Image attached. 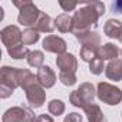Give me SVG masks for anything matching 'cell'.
<instances>
[{"instance_id": "44dd1931", "label": "cell", "mask_w": 122, "mask_h": 122, "mask_svg": "<svg viewBox=\"0 0 122 122\" xmlns=\"http://www.w3.org/2000/svg\"><path fill=\"white\" fill-rule=\"evenodd\" d=\"M103 71V60L101 57H95L91 62V72L95 75H99Z\"/></svg>"}, {"instance_id": "2e32d148", "label": "cell", "mask_w": 122, "mask_h": 122, "mask_svg": "<svg viewBox=\"0 0 122 122\" xmlns=\"http://www.w3.org/2000/svg\"><path fill=\"white\" fill-rule=\"evenodd\" d=\"M56 27H57L60 32H69V30H72V27H73L72 19H71L68 15H60V16L56 19Z\"/></svg>"}, {"instance_id": "4fadbf2b", "label": "cell", "mask_w": 122, "mask_h": 122, "mask_svg": "<svg viewBox=\"0 0 122 122\" xmlns=\"http://www.w3.org/2000/svg\"><path fill=\"white\" fill-rule=\"evenodd\" d=\"M85 112L88 115V121L89 122H106V119H105L103 113L101 112L99 106L95 105V103H91L89 106H86Z\"/></svg>"}, {"instance_id": "52a82bcc", "label": "cell", "mask_w": 122, "mask_h": 122, "mask_svg": "<svg viewBox=\"0 0 122 122\" xmlns=\"http://www.w3.org/2000/svg\"><path fill=\"white\" fill-rule=\"evenodd\" d=\"M2 42L5 43V46L7 47H13L16 45L22 43V36L23 33L19 30L17 26H7L2 30Z\"/></svg>"}, {"instance_id": "277c9868", "label": "cell", "mask_w": 122, "mask_h": 122, "mask_svg": "<svg viewBox=\"0 0 122 122\" xmlns=\"http://www.w3.org/2000/svg\"><path fill=\"white\" fill-rule=\"evenodd\" d=\"M98 96L102 102H105L108 105H118L122 101L121 89H118L109 83H103V82H101L98 85Z\"/></svg>"}, {"instance_id": "ffe728a7", "label": "cell", "mask_w": 122, "mask_h": 122, "mask_svg": "<svg viewBox=\"0 0 122 122\" xmlns=\"http://www.w3.org/2000/svg\"><path fill=\"white\" fill-rule=\"evenodd\" d=\"M65 111V103L62 101H57V99H53L50 103H49V112L52 115H60L63 113Z\"/></svg>"}, {"instance_id": "603a6c76", "label": "cell", "mask_w": 122, "mask_h": 122, "mask_svg": "<svg viewBox=\"0 0 122 122\" xmlns=\"http://www.w3.org/2000/svg\"><path fill=\"white\" fill-rule=\"evenodd\" d=\"M65 122H82V118H81L79 113L72 112V113H69V115L65 118Z\"/></svg>"}, {"instance_id": "9c48e42d", "label": "cell", "mask_w": 122, "mask_h": 122, "mask_svg": "<svg viewBox=\"0 0 122 122\" xmlns=\"http://www.w3.org/2000/svg\"><path fill=\"white\" fill-rule=\"evenodd\" d=\"M43 49L52 53H63L66 50V42L57 36H47L43 40Z\"/></svg>"}, {"instance_id": "7c38bea8", "label": "cell", "mask_w": 122, "mask_h": 122, "mask_svg": "<svg viewBox=\"0 0 122 122\" xmlns=\"http://www.w3.org/2000/svg\"><path fill=\"white\" fill-rule=\"evenodd\" d=\"M105 33L109 37H116V39H122V25L118 20H108L105 25Z\"/></svg>"}, {"instance_id": "9a60e30c", "label": "cell", "mask_w": 122, "mask_h": 122, "mask_svg": "<svg viewBox=\"0 0 122 122\" xmlns=\"http://www.w3.org/2000/svg\"><path fill=\"white\" fill-rule=\"evenodd\" d=\"M7 52H9V55H10L13 59H23V57H27V55L30 53L29 49H27L23 43L16 45V46H13V47H7Z\"/></svg>"}, {"instance_id": "ac0fdd59", "label": "cell", "mask_w": 122, "mask_h": 122, "mask_svg": "<svg viewBox=\"0 0 122 122\" xmlns=\"http://www.w3.org/2000/svg\"><path fill=\"white\" fill-rule=\"evenodd\" d=\"M39 40V32L35 30V29H27L23 32V36H22V43L23 45H33Z\"/></svg>"}, {"instance_id": "5bb4252c", "label": "cell", "mask_w": 122, "mask_h": 122, "mask_svg": "<svg viewBox=\"0 0 122 122\" xmlns=\"http://www.w3.org/2000/svg\"><path fill=\"white\" fill-rule=\"evenodd\" d=\"M118 53H119V50H118V47H116L115 45L106 43V45H103V46L99 49L98 57H101L102 60H105V59H115V57L118 56Z\"/></svg>"}, {"instance_id": "cb8c5ba5", "label": "cell", "mask_w": 122, "mask_h": 122, "mask_svg": "<svg viewBox=\"0 0 122 122\" xmlns=\"http://www.w3.org/2000/svg\"><path fill=\"white\" fill-rule=\"evenodd\" d=\"M33 122H53V119L49 115H39L37 118L33 119Z\"/></svg>"}, {"instance_id": "30bf717a", "label": "cell", "mask_w": 122, "mask_h": 122, "mask_svg": "<svg viewBox=\"0 0 122 122\" xmlns=\"http://www.w3.org/2000/svg\"><path fill=\"white\" fill-rule=\"evenodd\" d=\"M37 81L42 86L45 88H52L56 82V76L53 73V71L49 68V66H42L39 71H37Z\"/></svg>"}, {"instance_id": "e0dca14e", "label": "cell", "mask_w": 122, "mask_h": 122, "mask_svg": "<svg viewBox=\"0 0 122 122\" xmlns=\"http://www.w3.org/2000/svg\"><path fill=\"white\" fill-rule=\"evenodd\" d=\"M43 53L42 52H39V50H33V52H30L29 55H27V63L30 65V66H33V68H42L43 65Z\"/></svg>"}, {"instance_id": "6da1fadb", "label": "cell", "mask_w": 122, "mask_h": 122, "mask_svg": "<svg viewBox=\"0 0 122 122\" xmlns=\"http://www.w3.org/2000/svg\"><path fill=\"white\" fill-rule=\"evenodd\" d=\"M27 69H16L10 66H3L0 72V95L3 99L9 98L17 86H23L25 82L32 76Z\"/></svg>"}, {"instance_id": "d6986e66", "label": "cell", "mask_w": 122, "mask_h": 122, "mask_svg": "<svg viewBox=\"0 0 122 122\" xmlns=\"http://www.w3.org/2000/svg\"><path fill=\"white\" fill-rule=\"evenodd\" d=\"M52 20L49 16H46L45 13H40V17L37 20V30L40 32H52L53 30V25H50Z\"/></svg>"}, {"instance_id": "3957f363", "label": "cell", "mask_w": 122, "mask_h": 122, "mask_svg": "<svg viewBox=\"0 0 122 122\" xmlns=\"http://www.w3.org/2000/svg\"><path fill=\"white\" fill-rule=\"evenodd\" d=\"M95 98V89L91 83H83L81 85V88H78L72 95H71V102L72 105L75 106H79V108H86L92 103Z\"/></svg>"}, {"instance_id": "5b68a950", "label": "cell", "mask_w": 122, "mask_h": 122, "mask_svg": "<svg viewBox=\"0 0 122 122\" xmlns=\"http://www.w3.org/2000/svg\"><path fill=\"white\" fill-rule=\"evenodd\" d=\"M17 7H22L20 9V13H19V23L23 25V26H32L35 25V22H37V16H40L37 7L30 3V2H25V3H15Z\"/></svg>"}, {"instance_id": "d4e9b609", "label": "cell", "mask_w": 122, "mask_h": 122, "mask_svg": "<svg viewBox=\"0 0 122 122\" xmlns=\"http://www.w3.org/2000/svg\"><path fill=\"white\" fill-rule=\"evenodd\" d=\"M113 10H118V13H122V2L113 3Z\"/></svg>"}, {"instance_id": "8fae6325", "label": "cell", "mask_w": 122, "mask_h": 122, "mask_svg": "<svg viewBox=\"0 0 122 122\" xmlns=\"http://www.w3.org/2000/svg\"><path fill=\"white\" fill-rule=\"evenodd\" d=\"M106 76L112 81H121L122 79V60L115 59L106 68Z\"/></svg>"}, {"instance_id": "ba28073f", "label": "cell", "mask_w": 122, "mask_h": 122, "mask_svg": "<svg viewBox=\"0 0 122 122\" xmlns=\"http://www.w3.org/2000/svg\"><path fill=\"white\" fill-rule=\"evenodd\" d=\"M56 63L60 69V73H75L76 66H78L76 59L73 57V55H69V53L60 55L56 59Z\"/></svg>"}, {"instance_id": "7a4b0ae2", "label": "cell", "mask_w": 122, "mask_h": 122, "mask_svg": "<svg viewBox=\"0 0 122 122\" xmlns=\"http://www.w3.org/2000/svg\"><path fill=\"white\" fill-rule=\"evenodd\" d=\"M26 92V98L30 103V106L33 108H40L45 102V92H43V88L42 85L39 83L37 78H35V75H32L26 82L25 85L22 86Z\"/></svg>"}, {"instance_id": "8992f818", "label": "cell", "mask_w": 122, "mask_h": 122, "mask_svg": "<svg viewBox=\"0 0 122 122\" xmlns=\"http://www.w3.org/2000/svg\"><path fill=\"white\" fill-rule=\"evenodd\" d=\"M35 115L30 109L23 106H15L5 112L3 122H33Z\"/></svg>"}, {"instance_id": "7402d4cb", "label": "cell", "mask_w": 122, "mask_h": 122, "mask_svg": "<svg viewBox=\"0 0 122 122\" xmlns=\"http://www.w3.org/2000/svg\"><path fill=\"white\" fill-rule=\"evenodd\" d=\"M59 79L62 81L63 85H68V86H72V85L76 83L75 73H59Z\"/></svg>"}]
</instances>
